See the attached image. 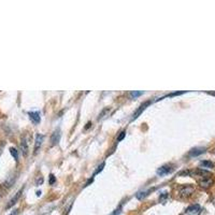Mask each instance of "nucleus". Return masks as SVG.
Instances as JSON below:
<instances>
[{"label": "nucleus", "instance_id": "nucleus-1", "mask_svg": "<svg viewBox=\"0 0 215 215\" xmlns=\"http://www.w3.org/2000/svg\"><path fill=\"white\" fill-rule=\"evenodd\" d=\"M195 192V187L192 185H184L182 186V187L180 188V190H178V196H180L181 198H188L190 197L193 194H194Z\"/></svg>", "mask_w": 215, "mask_h": 215}, {"label": "nucleus", "instance_id": "nucleus-2", "mask_svg": "<svg viewBox=\"0 0 215 215\" xmlns=\"http://www.w3.org/2000/svg\"><path fill=\"white\" fill-rule=\"evenodd\" d=\"M213 178L212 176H208V178H201L199 181H198V183H199V186L201 188H203V189H207V188L211 187L212 185H213Z\"/></svg>", "mask_w": 215, "mask_h": 215}, {"label": "nucleus", "instance_id": "nucleus-3", "mask_svg": "<svg viewBox=\"0 0 215 215\" xmlns=\"http://www.w3.org/2000/svg\"><path fill=\"white\" fill-rule=\"evenodd\" d=\"M172 171H173V168L171 166L164 165V166H161L160 168H158V170H157V175L164 176V175H167V174H169V173H171Z\"/></svg>", "mask_w": 215, "mask_h": 215}, {"label": "nucleus", "instance_id": "nucleus-4", "mask_svg": "<svg viewBox=\"0 0 215 215\" xmlns=\"http://www.w3.org/2000/svg\"><path fill=\"white\" fill-rule=\"evenodd\" d=\"M205 147H195V149H192L189 151V153H188V155L190 157H197L199 155H201V154H203L205 152Z\"/></svg>", "mask_w": 215, "mask_h": 215}, {"label": "nucleus", "instance_id": "nucleus-5", "mask_svg": "<svg viewBox=\"0 0 215 215\" xmlns=\"http://www.w3.org/2000/svg\"><path fill=\"white\" fill-rule=\"evenodd\" d=\"M43 140H44V136L43 134H38L37 136H36V143H35V154H37L38 152H39L41 145H42V142Z\"/></svg>", "mask_w": 215, "mask_h": 215}, {"label": "nucleus", "instance_id": "nucleus-6", "mask_svg": "<svg viewBox=\"0 0 215 215\" xmlns=\"http://www.w3.org/2000/svg\"><path fill=\"white\" fill-rule=\"evenodd\" d=\"M149 103H151V101H146V102L142 103V105H140V107H139V109H138V110L136 111V112L134 113V115H132V120H136L137 117H139V115L141 114V113L143 112L144 110H145V109H146V107H147V105H149Z\"/></svg>", "mask_w": 215, "mask_h": 215}, {"label": "nucleus", "instance_id": "nucleus-7", "mask_svg": "<svg viewBox=\"0 0 215 215\" xmlns=\"http://www.w3.org/2000/svg\"><path fill=\"white\" fill-rule=\"evenodd\" d=\"M60 136H61V134H60L59 129H56L54 132H53L52 137H51V143H52V145H55V144L58 143L59 140H60Z\"/></svg>", "mask_w": 215, "mask_h": 215}, {"label": "nucleus", "instance_id": "nucleus-8", "mask_svg": "<svg viewBox=\"0 0 215 215\" xmlns=\"http://www.w3.org/2000/svg\"><path fill=\"white\" fill-rule=\"evenodd\" d=\"M200 211V205L199 204H193L189 205V207L186 209V213L189 214V215H196L198 214Z\"/></svg>", "mask_w": 215, "mask_h": 215}, {"label": "nucleus", "instance_id": "nucleus-9", "mask_svg": "<svg viewBox=\"0 0 215 215\" xmlns=\"http://www.w3.org/2000/svg\"><path fill=\"white\" fill-rule=\"evenodd\" d=\"M22 193H23V188H22V189H20V190H18V192H17V193H16V194H15V196H14V197L12 198V199L10 200V202H9V203H8V205H7V209H9V208H11V207H13V205L15 204L16 202H17V200L20 199V197H21Z\"/></svg>", "mask_w": 215, "mask_h": 215}, {"label": "nucleus", "instance_id": "nucleus-10", "mask_svg": "<svg viewBox=\"0 0 215 215\" xmlns=\"http://www.w3.org/2000/svg\"><path fill=\"white\" fill-rule=\"evenodd\" d=\"M28 115H29L31 122H32L33 124H39V123H40L41 116H40L39 112H29V113H28Z\"/></svg>", "mask_w": 215, "mask_h": 215}, {"label": "nucleus", "instance_id": "nucleus-11", "mask_svg": "<svg viewBox=\"0 0 215 215\" xmlns=\"http://www.w3.org/2000/svg\"><path fill=\"white\" fill-rule=\"evenodd\" d=\"M21 149L23 152V155L26 156L28 154V142L26 140V138H23L21 142Z\"/></svg>", "mask_w": 215, "mask_h": 215}, {"label": "nucleus", "instance_id": "nucleus-12", "mask_svg": "<svg viewBox=\"0 0 215 215\" xmlns=\"http://www.w3.org/2000/svg\"><path fill=\"white\" fill-rule=\"evenodd\" d=\"M151 192H152V189H149V190H142V192L137 193V195H136L137 199L143 200L144 198L146 197V196H149V193H151Z\"/></svg>", "mask_w": 215, "mask_h": 215}, {"label": "nucleus", "instance_id": "nucleus-13", "mask_svg": "<svg viewBox=\"0 0 215 215\" xmlns=\"http://www.w3.org/2000/svg\"><path fill=\"white\" fill-rule=\"evenodd\" d=\"M200 166L203 167V168H213L214 164L212 163V161H209V160H203V161L200 163Z\"/></svg>", "mask_w": 215, "mask_h": 215}, {"label": "nucleus", "instance_id": "nucleus-14", "mask_svg": "<svg viewBox=\"0 0 215 215\" xmlns=\"http://www.w3.org/2000/svg\"><path fill=\"white\" fill-rule=\"evenodd\" d=\"M10 153H11V155L14 157V159H15V160H17V159H18V152H17V149H16L15 147H11Z\"/></svg>", "mask_w": 215, "mask_h": 215}, {"label": "nucleus", "instance_id": "nucleus-15", "mask_svg": "<svg viewBox=\"0 0 215 215\" xmlns=\"http://www.w3.org/2000/svg\"><path fill=\"white\" fill-rule=\"evenodd\" d=\"M142 94H143L142 91H131V93H130V96L134 97V98H136V97H138V96H141Z\"/></svg>", "mask_w": 215, "mask_h": 215}, {"label": "nucleus", "instance_id": "nucleus-16", "mask_svg": "<svg viewBox=\"0 0 215 215\" xmlns=\"http://www.w3.org/2000/svg\"><path fill=\"white\" fill-rule=\"evenodd\" d=\"M125 136H126V132H125V131H122V132L120 134V136L117 137V141H122V140L125 138Z\"/></svg>", "mask_w": 215, "mask_h": 215}, {"label": "nucleus", "instance_id": "nucleus-17", "mask_svg": "<svg viewBox=\"0 0 215 215\" xmlns=\"http://www.w3.org/2000/svg\"><path fill=\"white\" fill-rule=\"evenodd\" d=\"M103 167H105V163H102V164H101V166H99V167H98V169H97V171H96V172H95V174H97L98 172H100V171L103 169Z\"/></svg>", "mask_w": 215, "mask_h": 215}, {"label": "nucleus", "instance_id": "nucleus-18", "mask_svg": "<svg viewBox=\"0 0 215 215\" xmlns=\"http://www.w3.org/2000/svg\"><path fill=\"white\" fill-rule=\"evenodd\" d=\"M55 183V176L53 174L50 175V184H54Z\"/></svg>", "mask_w": 215, "mask_h": 215}, {"label": "nucleus", "instance_id": "nucleus-19", "mask_svg": "<svg viewBox=\"0 0 215 215\" xmlns=\"http://www.w3.org/2000/svg\"><path fill=\"white\" fill-rule=\"evenodd\" d=\"M93 181H94V178H89V180L87 181V183H86V184H85V186H88L89 184H90L91 182H93Z\"/></svg>", "mask_w": 215, "mask_h": 215}, {"label": "nucleus", "instance_id": "nucleus-20", "mask_svg": "<svg viewBox=\"0 0 215 215\" xmlns=\"http://www.w3.org/2000/svg\"><path fill=\"white\" fill-rule=\"evenodd\" d=\"M210 95H212V96H215V93H209Z\"/></svg>", "mask_w": 215, "mask_h": 215}, {"label": "nucleus", "instance_id": "nucleus-21", "mask_svg": "<svg viewBox=\"0 0 215 215\" xmlns=\"http://www.w3.org/2000/svg\"><path fill=\"white\" fill-rule=\"evenodd\" d=\"M213 153H214V154H215V149H213Z\"/></svg>", "mask_w": 215, "mask_h": 215}, {"label": "nucleus", "instance_id": "nucleus-22", "mask_svg": "<svg viewBox=\"0 0 215 215\" xmlns=\"http://www.w3.org/2000/svg\"><path fill=\"white\" fill-rule=\"evenodd\" d=\"M0 154H1V147H0Z\"/></svg>", "mask_w": 215, "mask_h": 215}]
</instances>
